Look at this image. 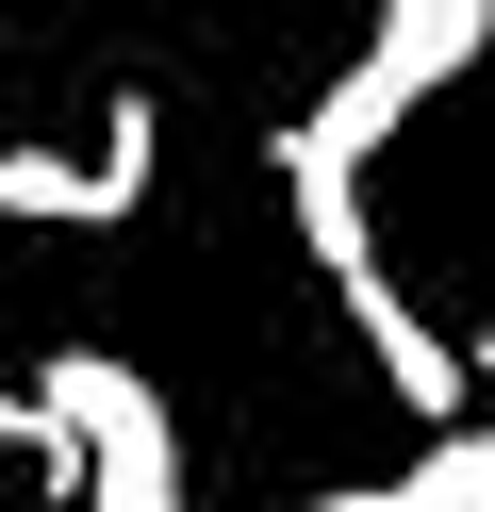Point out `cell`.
I'll list each match as a JSON object with an SVG mask.
<instances>
[{
	"mask_svg": "<svg viewBox=\"0 0 495 512\" xmlns=\"http://www.w3.org/2000/svg\"><path fill=\"white\" fill-rule=\"evenodd\" d=\"M33 397L66 413V446H83V479H66L83 512H182V430H165V397L116 364V347H50Z\"/></svg>",
	"mask_w": 495,
	"mask_h": 512,
	"instance_id": "7a4b0ae2",
	"label": "cell"
},
{
	"mask_svg": "<svg viewBox=\"0 0 495 512\" xmlns=\"http://www.w3.org/2000/svg\"><path fill=\"white\" fill-rule=\"evenodd\" d=\"M330 298H347V331L380 347L396 413H462V347H446V331H429V314H413V298L380 281V248H363V265H330Z\"/></svg>",
	"mask_w": 495,
	"mask_h": 512,
	"instance_id": "3957f363",
	"label": "cell"
},
{
	"mask_svg": "<svg viewBox=\"0 0 495 512\" xmlns=\"http://www.w3.org/2000/svg\"><path fill=\"white\" fill-rule=\"evenodd\" d=\"M0 215H50V232H116V215H99V166H66V149H0Z\"/></svg>",
	"mask_w": 495,
	"mask_h": 512,
	"instance_id": "5b68a950",
	"label": "cell"
},
{
	"mask_svg": "<svg viewBox=\"0 0 495 512\" xmlns=\"http://www.w3.org/2000/svg\"><path fill=\"white\" fill-rule=\"evenodd\" d=\"M479 50H495V0H380V34H363V67L330 83V100L297 116V133L363 166V149H396V133H413V100H429V83H462Z\"/></svg>",
	"mask_w": 495,
	"mask_h": 512,
	"instance_id": "6da1fadb",
	"label": "cell"
},
{
	"mask_svg": "<svg viewBox=\"0 0 495 512\" xmlns=\"http://www.w3.org/2000/svg\"><path fill=\"white\" fill-rule=\"evenodd\" d=\"M479 364H495V347H479Z\"/></svg>",
	"mask_w": 495,
	"mask_h": 512,
	"instance_id": "52a82bcc",
	"label": "cell"
},
{
	"mask_svg": "<svg viewBox=\"0 0 495 512\" xmlns=\"http://www.w3.org/2000/svg\"><path fill=\"white\" fill-rule=\"evenodd\" d=\"M149 149H165V116H149V100L116 83V133L83 149V166H99V215H132V199H149Z\"/></svg>",
	"mask_w": 495,
	"mask_h": 512,
	"instance_id": "8992f818",
	"label": "cell"
},
{
	"mask_svg": "<svg viewBox=\"0 0 495 512\" xmlns=\"http://www.w3.org/2000/svg\"><path fill=\"white\" fill-rule=\"evenodd\" d=\"M314 512H495V430H446L413 479H380V496H314Z\"/></svg>",
	"mask_w": 495,
	"mask_h": 512,
	"instance_id": "277c9868",
	"label": "cell"
}]
</instances>
